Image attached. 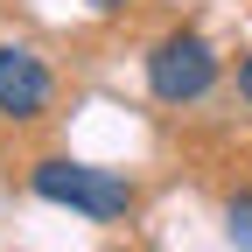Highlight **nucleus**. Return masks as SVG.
<instances>
[{"mask_svg": "<svg viewBox=\"0 0 252 252\" xmlns=\"http://www.w3.org/2000/svg\"><path fill=\"white\" fill-rule=\"evenodd\" d=\"M35 196L42 203H63V210H84L98 217V224H112V217L133 210V182L112 175V168H84V161H35Z\"/></svg>", "mask_w": 252, "mask_h": 252, "instance_id": "obj_1", "label": "nucleus"}, {"mask_svg": "<svg viewBox=\"0 0 252 252\" xmlns=\"http://www.w3.org/2000/svg\"><path fill=\"white\" fill-rule=\"evenodd\" d=\"M49 105V70L35 49L0 42V119H42Z\"/></svg>", "mask_w": 252, "mask_h": 252, "instance_id": "obj_3", "label": "nucleus"}, {"mask_svg": "<svg viewBox=\"0 0 252 252\" xmlns=\"http://www.w3.org/2000/svg\"><path fill=\"white\" fill-rule=\"evenodd\" d=\"M238 91H245V98H252V56L238 63Z\"/></svg>", "mask_w": 252, "mask_h": 252, "instance_id": "obj_4", "label": "nucleus"}, {"mask_svg": "<svg viewBox=\"0 0 252 252\" xmlns=\"http://www.w3.org/2000/svg\"><path fill=\"white\" fill-rule=\"evenodd\" d=\"M147 84H154V98H161V105H196L203 91L217 84V49H210L203 35H189V28H175V35L154 42Z\"/></svg>", "mask_w": 252, "mask_h": 252, "instance_id": "obj_2", "label": "nucleus"}, {"mask_svg": "<svg viewBox=\"0 0 252 252\" xmlns=\"http://www.w3.org/2000/svg\"><path fill=\"white\" fill-rule=\"evenodd\" d=\"M91 7H119V0H91Z\"/></svg>", "mask_w": 252, "mask_h": 252, "instance_id": "obj_5", "label": "nucleus"}]
</instances>
